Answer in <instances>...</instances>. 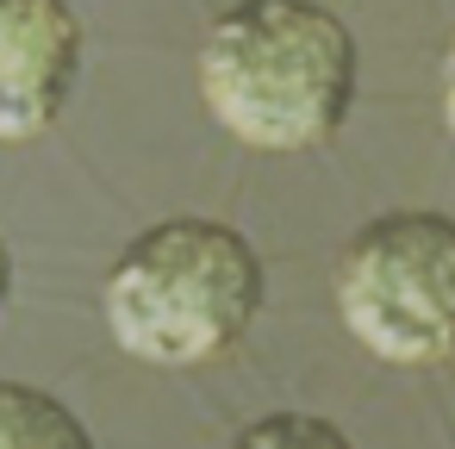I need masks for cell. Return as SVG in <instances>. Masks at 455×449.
<instances>
[{
  "label": "cell",
  "instance_id": "6da1fadb",
  "mask_svg": "<svg viewBox=\"0 0 455 449\" xmlns=\"http://www.w3.org/2000/svg\"><path fill=\"white\" fill-rule=\"evenodd\" d=\"M206 113L262 156L331 144L362 94V51L318 0H231L194 63Z\"/></svg>",
  "mask_w": 455,
  "mask_h": 449
},
{
  "label": "cell",
  "instance_id": "7a4b0ae2",
  "mask_svg": "<svg viewBox=\"0 0 455 449\" xmlns=\"http://www.w3.org/2000/svg\"><path fill=\"white\" fill-rule=\"evenodd\" d=\"M256 244L225 219H163L107 269V331L150 368H194L237 349L262 312Z\"/></svg>",
  "mask_w": 455,
  "mask_h": 449
},
{
  "label": "cell",
  "instance_id": "3957f363",
  "mask_svg": "<svg viewBox=\"0 0 455 449\" xmlns=\"http://www.w3.org/2000/svg\"><path fill=\"white\" fill-rule=\"evenodd\" d=\"M337 312L349 337L393 368H436L455 356V219L380 212L337 256Z\"/></svg>",
  "mask_w": 455,
  "mask_h": 449
},
{
  "label": "cell",
  "instance_id": "277c9868",
  "mask_svg": "<svg viewBox=\"0 0 455 449\" xmlns=\"http://www.w3.org/2000/svg\"><path fill=\"white\" fill-rule=\"evenodd\" d=\"M82 44L69 0H0V144H26L63 119Z\"/></svg>",
  "mask_w": 455,
  "mask_h": 449
},
{
  "label": "cell",
  "instance_id": "5b68a950",
  "mask_svg": "<svg viewBox=\"0 0 455 449\" xmlns=\"http://www.w3.org/2000/svg\"><path fill=\"white\" fill-rule=\"evenodd\" d=\"M0 449H94V430L57 393L0 381Z\"/></svg>",
  "mask_w": 455,
  "mask_h": 449
},
{
  "label": "cell",
  "instance_id": "8992f818",
  "mask_svg": "<svg viewBox=\"0 0 455 449\" xmlns=\"http://www.w3.org/2000/svg\"><path fill=\"white\" fill-rule=\"evenodd\" d=\"M237 443H243V449H268V443H331V449H343L349 430H343V424H324V418H306V412H275V418L243 424Z\"/></svg>",
  "mask_w": 455,
  "mask_h": 449
},
{
  "label": "cell",
  "instance_id": "52a82bcc",
  "mask_svg": "<svg viewBox=\"0 0 455 449\" xmlns=\"http://www.w3.org/2000/svg\"><path fill=\"white\" fill-rule=\"evenodd\" d=\"M443 125L455 132V32L443 44Z\"/></svg>",
  "mask_w": 455,
  "mask_h": 449
},
{
  "label": "cell",
  "instance_id": "ba28073f",
  "mask_svg": "<svg viewBox=\"0 0 455 449\" xmlns=\"http://www.w3.org/2000/svg\"><path fill=\"white\" fill-rule=\"evenodd\" d=\"M7 300H13V250L0 237V312H7Z\"/></svg>",
  "mask_w": 455,
  "mask_h": 449
}]
</instances>
